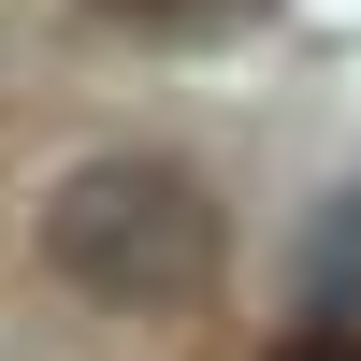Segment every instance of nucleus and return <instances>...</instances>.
Returning a JSON list of instances; mask_svg holds the SVG:
<instances>
[{
	"mask_svg": "<svg viewBox=\"0 0 361 361\" xmlns=\"http://www.w3.org/2000/svg\"><path fill=\"white\" fill-rule=\"evenodd\" d=\"M275 361H361V333H289Z\"/></svg>",
	"mask_w": 361,
	"mask_h": 361,
	"instance_id": "nucleus-2",
	"label": "nucleus"
},
{
	"mask_svg": "<svg viewBox=\"0 0 361 361\" xmlns=\"http://www.w3.org/2000/svg\"><path fill=\"white\" fill-rule=\"evenodd\" d=\"M29 246H44V275H73L87 304L159 318V304H202V289H217V246H231V231H217V188H202L188 159L102 145V159H73L44 188Z\"/></svg>",
	"mask_w": 361,
	"mask_h": 361,
	"instance_id": "nucleus-1",
	"label": "nucleus"
}]
</instances>
